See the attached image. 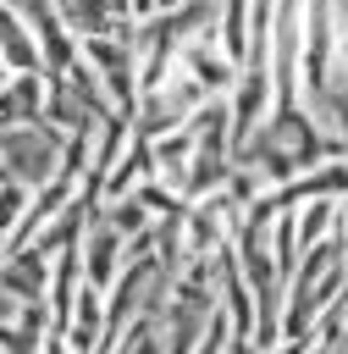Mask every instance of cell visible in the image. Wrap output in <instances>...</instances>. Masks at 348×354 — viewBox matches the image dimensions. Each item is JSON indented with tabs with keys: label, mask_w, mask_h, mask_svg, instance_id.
I'll return each mask as SVG.
<instances>
[{
	"label": "cell",
	"mask_w": 348,
	"mask_h": 354,
	"mask_svg": "<svg viewBox=\"0 0 348 354\" xmlns=\"http://www.w3.org/2000/svg\"><path fill=\"white\" fill-rule=\"evenodd\" d=\"M315 160H342V144L298 105V111H271L265 116V127L249 138V149L238 155V166H249V171H260L271 188H287L304 166H315Z\"/></svg>",
	"instance_id": "6da1fadb"
},
{
	"label": "cell",
	"mask_w": 348,
	"mask_h": 354,
	"mask_svg": "<svg viewBox=\"0 0 348 354\" xmlns=\"http://www.w3.org/2000/svg\"><path fill=\"white\" fill-rule=\"evenodd\" d=\"M66 149H72V138L44 116L22 122V127H0V171H6V183H22L28 194H39L61 177Z\"/></svg>",
	"instance_id": "7a4b0ae2"
},
{
	"label": "cell",
	"mask_w": 348,
	"mask_h": 354,
	"mask_svg": "<svg viewBox=\"0 0 348 354\" xmlns=\"http://www.w3.org/2000/svg\"><path fill=\"white\" fill-rule=\"evenodd\" d=\"M83 61L99 72L110 105H116L122 116H138L144 88H138V50H133V33H122V39H88V44H83Z\"/></svg>",
	"instance_id": "3957f363"
},
{
	"label": "cell",
	"mask_w": 348,
	"mask_h": 354,
	"mask_svg": "<svg viewBox=\"0 0 348 354\" xmlns=\"http://www.w3.org/2000/svg\"><path fill=\"white\" fill-rule=\"evenodd\" d=\"M55 17L66 22V33L77 44L88 39H122L133 33V0H55Z\"/></svg>",
	"instance_id": "277c9868"
},
{
	"label": "cell",
	"mask_w": 348,
	"mask_h": 354,
	"mask_svg": "<svg viewBox=\"0 0 348 354\" xmlns=\"http://www.w3.org/2000/svg\"><path fill=\"white\" fill-rule=\"evenodd\" d=\"M122 266H127V238L94 210V221H88V232H83V282H88L94 293H110L116 277H122Z\"/></svg>",
	"instance_id": "5b68a950"
},
{
	"label": "cell",
	"mask_w": 348,
	"mask_h": 354,
	"mask_svg": "<svg viewBox=\"0 0 348 354\" xmlns=\"http://www.w3.org/2000/svg\"><path fill=\"white\" fill-rule=\"evenodd\" d=\"M50 277H55V260H44L39 249H17V254L0 260V293L17 299V304H44Z\"/></svg>",
	"instance_id": "8992f818"
},
{
	"label": "cell",
	"mask_w": 348,
	"mask_h": 354,
	"mask_svg": "<svg viewBox=\"0 0 348 354\" xmlns=\"http://www.w3.org/2000/svg\"><path fill=\"white\" fill-rule=\"evenodd\" d=\"M44 100H50V77L44 72H17L0 83V127H22V122H39L44 116Z\"/></svg>",
	"instance_id": "52a82bcc"
},
{
	"label": "cell",
	"mask_w": 348,
	"mask_h": 354,
	"mask_svg": "<svg viewBox=\"0 0 348 354\" xmlns=\"http://www.w3.org/2000/svg\"><path fill=\"white\" fill-rule=\"evenodd\" d=\"M0 61H6V72H11V77H17V72H44L33 28H28L17 11H6V6H0Z\"/></svg>",
	"instance_id": "ba28073f"
},
{
	"label": "cell",
	"mask_w": 348,
	"mask_h": 354,
	"mask_svg": "<svg viewBox=\"0 0 348 354\" xmlns=\"http://www.w3.org/2000/svg\"><path fill=\"white\" fill-rule=\"evenodd\" d=\"M249 6H254V0H221V22H215V39H221V55H226L232 66H249V39H254Z\"/></svg>",
	"instance_id": "9c48e42d"
},
{
	"label": "cell",
	"mask_w": 348,
	"mask_h": 354,
	"mask_svg": "<svg viewBox=\"0 0 348 354\" xmlns=\"http://www.w3.org/2000/svg\"><path fill=\"white\" fill-rule=\"evenodd\" d=\"M99 216H105L127 243H138V238H149V232H155V216H149V205H144L138 194H127V199H105V205H99Z\"/></svg>",
	"instance_id": "30bf717a"
},
{
	"label": "cell",
	"mask_w": 348,
	"mask_h": 354,
	"mask_svg": "<svg viewBox=\"0 0 348 354\" xmlns=\"http://www.w3.org/2000/svg\"><path fill=\"white\" fill-rule=\"evenodd\" d=\"M298 216V249H315V243H326V238H337V199H309L304 210H293Z\"/></svg>",
	"instance_id": "8fae6325"
},
{
	"label": "cell",
	"mask_w": 348,
	"mask_h": 354,
	"mask_svg": "<svg viewBox=\"0 0 348 354\" xmlns=\"http://www.w3.org/2000/svg\"><path fill=\"white\" fill-rule=\"evenodd\" d=\"M28 205H33V194L22 188V183H0V243L22 227V216H28Z\"/></svg>",
	"instance_id": "7c38bea8"
},
{
	"label": "cell",
	"mask_w": 348,
	"mask_h": 354,
	"mask_svg": "<svg viewBox=\"0 0 348 354\" xmlns=\"http://www.w3.org/2000/svg\"><path fill=\"white\" fill-rule=\"evenodd\" d=\"M337 238H342V249H348V221H337Z\"/></svg>",
	"instance_id": "4fadbf2b"
},
{
	"label": "cell",
	"mask_w": 348,
	"mask_h": 354,
	"mask_svg": "<svg viewBox=\"0 0 348 354\" xmlns=\"http://www.w3.org/2000/svg\"><path fill=\"white\" fill-rule=\"evenodd\" d=\"M6 77H11V72H6V61H0V83H6Z\"/></svg>",
	"instance_id": "5bb4252c"
},
{
	"label": "cell",
	"mask_w": 348,
	"mask_h": 354,
	"mask_svg": "<svg viewBox=\"0 0 348 354\" xmlns=\"http://www.w3.org/2000/svg\"><path fill=\"white\" fill-rule=\"evenodd\" d=\"M0 260H6V243H0Z\"/></svg>",
	"instance_id": "9a60e30c"
},
{
	"label": "cell",
	"mask_w": 348,
	"mask_h": 354,
	"mask_svg": "<svg viewBox=\"0 0 348 354\" xmlns=\"http://www.w3.org/2000/svg\"><path fill=\"white\" fill-rule=\"evenodd\" d=\"M0 183H6V171H0Z\"/></svg>",
	"instance_id": "2e32d148"
},
{
	"label": "cell",
	"mask_w": 348,
	"mask_h": 354,
	"mask_svg": "<svg viewBox=\"0 0 348 354\" xmlns=\"http://www.w3.org/2000/svg\"><path fill=\"white\" fill-rule=\"evenodd\" d=\"M0 354H6V348H0Z\"/></svg>",
	"instance_id": "e0dca14e"
}]
</instances>
